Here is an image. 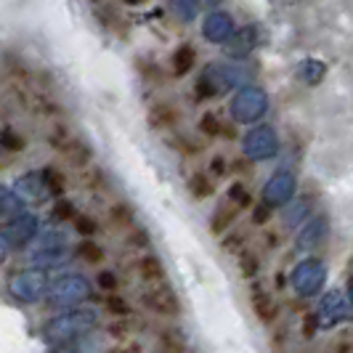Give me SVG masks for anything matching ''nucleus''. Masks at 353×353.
I'll use <instances>...</instances> for the list:
<instances>
[{
	"instance_id": "603ef678",
	"label": "nucleus",
	"mask_w": 353,
	"mask_h": 353,
	"mask_svg": "<svg viewBox=\"0 0 353 353\" xmlns=\"http://www.w3.org/2000/svg\"><path fill=\"white\" fill-rule=\"evenodd\" d=\"M351 295H353V282H351Z\"/></svg>"
},
{
	"instance_id": "412c9836",
	"label": "nucleus",
	"mask_w": 353,
	"mask_h": 353,
	"mask_svg": "<svg viewBox=\"0 0 353 353\" xmlns=\"http://www.w3.org/2000/svg\"><path fill=\"white\" fill-rule=\"evenodd\" d=\"M21 208H24V202H21V196L17 192H11V189H6V186H0V221L3 218H19L21 215Z\"/></svg>"
},
{
	"instance_id": "2f4dec72",
	"label": "nucleus",
	"mask_w": 353,
	"mask_h": 353,
	"mask_svg": "<svg viewBox=\"0 0 353 353\" xmlns=\"http://www.w3.org/2000/svg\"><path fill=\"white\" fill-rule=\"evenodd\" d=\"M125 239H128L130 248H139V250H143L149 245V234H146L141 226H133V229L125 231Z\"/></svg>"
},
{
	"instance_id": "a211bd4d",
	"label": "nucleus",
	"mask_w": 353,
	"mask_h": 353,
	"mask_svg": "<svg viewBox=\"0 0 353 353\" xmlns=\"http://www.w3.org/2000/svg\"><path fill=\"white\" fill-rule=\"evenodd\" d=\"M139 271H141V279L146 284H162L165 279V265L159 261L157 255H143L141 261H139Z\"/></svg>"
},
{
	"instance_id": "3c124183",
	"label": "nucleus",
	"mask_w": 353,
	"mask_h": 353,
	"mask_svg": "<svg viewBox=\"0 0 353 353\" xmlns=\"http://www.w3.org/2000/svg\"><path fill=\"white\" fill-rule=\"evenodd\" d=\"M90 3H101V0H90Z\"/></svg>"
},
{
	"instance_id": "a878e982",
	"label": "nucleus",
	"mask_w": 353,
	"mask_h": 353,
	"mask_svg": "<svg viewBox=\"0 0 353 353\" xmlns=\"http://www.w3.org/2000/svg\"><path fill=\"white\" fill-rule=\"evenodd\" d=\"M186 186H189L192 196H196V199H205V196L212 194L210 173H192V176H189V181H186Z\"/></svg>"
},
{
	"instance_id": "39448f33",
	"label": "nucleus",
	"mask_w": 353,
	"mask_h": 353,
	"mask_svg": "<svg viewBox=\"0 0 353 353\" xmlns=\"http://www.w3.org/2000/svg\"><path fill=\"white\" fill-rule=\"evenodd\" d=\"M265 104H268V99H265L263 90L245 88L242 93H236V99L231 101V114L239 123H252V120L265 114Z\"/></svg>"
},
{
	"instance_id": "9b49d317",
	"label": "nucleus",
	"mask_w": 353,
	"mask_h": 353,
	"mask_svg": "<svg viewBox=\"0 0 353 353\" xmlns=\"http://www.w3.org/2000/svg\"><path fill=\"white\" fill-rule=\"evenodd\" d=\"M35 234H37V221L32 215H24V212L6 226V239H8L11 245H17V248L27 245L30 239H35Z\"/></svg>"
},
{
	"instance_id": "f8f14e48",
	"label": "nucleus",
	"mask_w": 353,
	"mask_h": 353,
	"mask_svg": "<svg viewBox=\"0 0 353 353\" xmlns=\"http://www.w3.org/2000/svg\"><path fill=\"white\" fill-rule=\"evenodd\" d=\"M17 194L21 196V202H43L51 192L40 173H27L17 181Z\"/></svg>"
},
{
	"instance_id": "e433bc0d",
	"label": "nucleus",
	"mask_w": 353,
	"mask_h": 353,
	"mask_svg": "<svg viewBox=\"0 0 353 353\" xmlns=\"http://www.w3.org/2000/svg\"><path fill=\"white\" fill-rule=\"evenodd\" d=\"M53 218L56 221H70V218H77L74 215V208H72V202H67V199H61V202H56V208H53Z\"/></svg>"
},
{
	"instance_id": "ddd939ff",
	"label": "nucleus",
	"mask_w": 353,
	"mask_h": 353,
	"mask_svg": "<svg viewBox=\"0 0 353 353\" xmlns=\"http://www.w3.org/2000/svg\"><path fill=\"white\" fill-rule=\"evenodd\" d=\"M202 32L210 43H226L234 35V21L229 14H208L205 24H202Z\"/></svg>"
},
{
	"instance_id": "a18cd8bd",
	"label": "nucleus",
	"mask_w": 353,
	"mask_h": 353,
	"mask_svg": "<svg viewBox=\"0 0 353 353\" xmlns=\"http://www.w3.org/2000/svg\"><path fill=\"white\" fill-rule=\"evenodd\" d=\"M223 165H226L223 159L215 157V159H212V173H215V176H223V173H226V168H223Z\"/></svg>"
},
{
	"instance_id": "b1692460",
	"label": "nucleus",
	"mask_w": 353,
	"mask_h": 353,
	"mask_svg": "<svg viewBox=\"0 0 353 353\" xmlns=\"http://www.w3.org/2000/svg\"><path fill=\"white\" fill-rule=\"evenodd\" d=\"M252 46H255V40H252V30L245 27V30H239L236 35H231L229 56H248V53L252 51Z\"/></svg>"
},
{
	"instance_id": "f03ea898",
	"label": "nucleus",
	"mask_w": 353,
	"mask_h": 353,
	"mask_svg": "<svg viewBox=\"0 0 353 353\" xmlns=\"http://www.w3.org/2000/svg\"><path fill=\"white\" fill-rule=\"evenodd\" d=\"M48 276H46V268H27V271H19L11 276L8 282V292L11 298L19 303H37L43 295H48Z\"/></svg>"
},
{
	"instance_id": "37998d69",
	"label": "nucleus",
	"mask_w": 353,
	"mask_h": 353,
	"mask_svg": "<svg viewBox=\"0 0 353 353\" xmlns=\"http://www.w3.org/2000/svg\"><path fill=\"white\" fill-rule=\"evenodd\" d=\"M109 353H141L139 345H133V343H125V345H117V348H112Z\"/></svg>"
},
{
	"instance_id": "bb28decb",
	"label": "nucleus",
	"mask_w": 353,
	"mask_h": 353,
	"mask_svg": "<svg viewBox=\"0 0 353 353\" xmlns=\"http://www.w3.org/2000/svg\"><path fill=\"white\" fill-rule=\"evenodd\" d=\"M236 265H239V274H242L245 279H252V276L261 271V261H258V255H255V252H250V250H239V252H236Z\"/></svg>"
},
{
	"instance_id": "9d476101",
	"label": "nucleus",
	"mask_w": 353,
	"mask_h": 353,
	"mask_svg": "<svg viewBox=\"0 0 353 353\" xmlns=\"http://www.w3.org/2000/svg\"><path fill=\"white\" fill-rule=\"evenodd\" d=\"M292 194H295V178L290 173H276L274 178H268L263 189L265 205H284L292 199Z\"/></svg>"
},
{
	"instance_id": "f3484780",
	"label": "nucleus",
	"mask_w": 353,
	"mask_h": 353,
	"mask_svg": "<svg viewBox=\"0 0 353 353\" xmlns=\"http://www.w3.org/2000/svg\"><path fill=\"white\" fill-rule=\"evenodd\" d=\"M236 215H239V208L234 202H226V205L215 208V212H212L210 218V231L212 234H226L231 229V223L236 221Z\"/></svg>"
},
{
	"instance_id": "cd10ccee",
	"label": "nucleus",
	"mask_w": 353,
	"mask_h": 353,
	"mask_svg": "<svg viewBox=\"0 0 353 353\" xmlns=\"http://www.w3.org/2000/svg\"><path fill=\"white\" fill-rule=\"evenodd\" d=\"M170 11L181 21H192L196 17V11H199V0H170Z\"/></svg>"
},
{
	"instance_id": "8fccbe9b",
	"label": "nucleus",
	"mask_w": 353,
	"mask_h": 353,
	"mask_svg": "<svg viewBox=\"0 0 353 353\" xmlns=\"http://www.w3.org/2000/svg\"><path fill=\"white\" fill-rule=\"evenodd\" d=\"M125 3H130V6H136V3H143V0H125Z\"/></svg>"
},
{
	"instance_id": "4c0bfd02",
	"label": "nucleus",
	"mask_w": 353,
	"mask_h": 353,
	"mask_svg": "<svg viewBox=\"0 0 353 353\" xmlns=\"http://www.w3.org/2000/svg\"><path fill=\"white\" fill-rule=\"evenodd\" d=\"M74 223H77V231H80V234H85V236H90V234H96V231H99V223H96L93 218H88V215H77V218H74Z\"/></svg>"
},
{
	"instance_id": "1a4fd4ad",
	"label": "nucleus",
	"mask_w": 353,
	"mask_h": 353,
	"mask_svg": "<svg viewBox=\"0 0 353 353\" xmlns=\"http://www.w3.org/2000/svg\"><path fill=\"white\" fill-rule=\"evenodd\" d=\"M348 314H351V308H348V301L340 295V292H330L324 301H321V305H319V324L321 327H335L337 321H343V319H348Z\"/></svg>"
},
{
	"instance_id": "393cba45",
	"label": "nucleus",
	"mask_w": 353,
	"mask_h": 353,
	"mask_svg": "<svg viewBox=\"0 0 353 353\" xmlns=\"http://www.w3.org/2000/svg\"><path fill=\"white\" fill-rule=\"evenodd\" d=\"M80 181H83V186H85L88 192H104V186H106L104 170H101V168H96V165L83 168V170H80Z\"/></svg>"
},
{
	"instance_id": "5701e85b",
	"label": "nucleus",
	"mask_w": 353,
	"mask_h": 353,
	"mask_svg": "<svg viewBox=\"0 0 353 353\" xmlns=\"http://www.w3.org/2000/svg\"><path fill=\"white\" fill-rule=\"evenodd\" d=\"M67 250L64 248H46V250H35L32 261H35L40 268H51V265H61L67 261Z\"/></svg>"
},
{
	"instance_id": "7ed1b4c3",
	"label": "nucleus",
	"mask_w": 353,
	"mask_h": 353,
	"mask_svg": "<svg viewBox=\"0 0 353 353\" xmlns=\"http://www.w3.org/2000/svg\"><path fill=\"white\" fill-rule=\"evenodd\" d=\"M85 298H90V282L80 274H67V276H59L56 282L48 287V301L51 305H74V303H83Z\"/></svg>"
},
{
	"instance_id": "79ce46f5",
	"label": "nucleus",
	"mask_w": 353,
	"mask_h": 353,
	"mask_svg": "<svg viewBox=\"0 0 353 353\" xmlns=\"http://www.w3.org/2000/svg\"><path fill=\"white\" fill-rule=\"evenodd\" d=\"M327 353H353V343H351V340H340V343H332Z\"/></svg>"
},
{
	"instance_id": "f704fd0d",
	"label": "nucleus",
	"mask_w": 353,
	"mask_h": 353,
	"mask_svg": "<svg viewBox=\"0 0 353 353\" xmlns=\"http://www.w3.org/2000/svg\"><path fill=\"white\" fill-rule=\"evenodd\" d=\"M0 146H6V149H11V152H21V149H24V141H21V136H17L11 128H6V130L0 133Z\"/></svg>"
},
{
	"instance_id": "dca6fc26",
	"label": "nucleus",
	"mask_w": 353,
	"mask_h": 353,
	"mask_svg": "<svg viewBox=\"0 0 353 353\" xmlns=\"http://www.w3.org/2000/svg\"><path fill=\"white\" fill-rule=\"evenodd\" d=\"M106 221H109V226H114V229H120L125 234L128 229L136 226V212H133L130 205L117 202V205H112V208L106 210Z\"/></svg>"
},
{
	"instance_id": "58836bf2",
	"label": "nucleus",
	"mask_w": 353,
	"mask_h": 353,
	"mask_svg": "<svg viewBox=\"0 0 353 353\" xmlns=\"http://www.w3.org/2000/svg\"><path fill=\"white\" fill-rule=\"evenodd\" d=\"M106 308H109L112 314H117V316H128V303L120 301L117 295H109V298H106Z\"/></svg>"
},
{
	"instance_id": "c85d7f7f",
	"label": "nucleus",
	"mask_w": 353,
	"mask_h": 353,
	"mask_svg": "<svg viewBox=\"0 0 353 353\" xmlns=\"http://www.w3.org/2000/svg\"><path fill=\"white\" fill-rule=\"evenodd\" d=\"M40 176H43V181H46V186H48V192H51V194H64L67 181H64V176H61L56 168H46Z\"/></svg>"
},
{
	"instance_id": "a19ab883",
	"label": "nucleus",
	"mask_w": 353,
	"mask_h": 353,
	"mask_svg": "<svg viewBox=\"0 0 353 353\" xmlns=\"http://www.w3.org/2000/svg\"><path fill=\"white\" fill-rule=\"evenodd\" d=\"M303 212H305V205H295V208H290V212H287V215H284V218H287V223H298V221H301L303 218Z\"/></svg>"
},
{
	"instance_id": "09e8293b",
	"label": "nucleus",
	"mask_w": 353,
	"mask_h": 353,
	"mask_svg": "<svg viewBox=\"0 0 353 353\" xmlns=\"http://www.w3.org/2000/svg\"><path fill=\"white\" fill-rule=\"evenodd\" d=\"M199 3H208V6H218L221 0H199Z\"/></svg>"
},
{
	"instance_id": "6e6552de",
	"label": "nucleus",
	"mask_w": 353,
	"mask_h": 353,
	"mask_svg": "<svg viewBox=\"0 0 353 353\" xmlns=\"http://www.w3.org/2000/svg\"><path fill=\"white\" fill-rule=\"evenodd\" d=\"M245 154L250 159H268L276 154V133L271 128H252L245 136Z\"/></svg>"
},
{
	"instance_id": "4468645a",
	"label": "nucleus",
	"mask_w": 353,
	"mask_h": 353,
	"mask_svg": "<svg viewBox=\"0 0 353 353\" xmlns=\"http://www.w3.org/2000/svg\"><path fill=\"white\" fill-rule=\"evenodd\" d=\"M250 305H252V314L261 319L263 324H271L274 319H276V314H279V308H276V301L265 292L263 287H252L250 290Z\"/></svg>"
},
{
	"instance_id": "2eb2a0df",
	"label": "nucleus",
	"mask_w": 353,
	"mask_h": 353,
	"mask_svg": "<svg viewBox=\"0 0 353 353\" xmlns=\"http://www.w3.org/2000/svg\"><path fill=\"white\" fill-rule=\"evenodd\" d=\"M146 123L152 125L154 130H173L178 125V112L170 104H152L146 109Z\"/></svg>"
},
{
	"instance_id": "c756f323",
	"label": "nucleus",
	"mask_w": 353,
	"mask_h": 353,
	"mask_svg": "<svg viewBox=\"0 0 353 353\" xmlns=\"http://www.w3.org/2000/svg\"><path fill=\"white\" fill-rule=\"evenodd\" d=\"M77 255H80L85 263H101V261H104V250L99 248L96 242H83V245L77 248Z\"/></svg>"
},
{
	"instance_id": "423d86ee",
	"label": "nucleus",
	"mask_w": 353,
	"mask_h": 353,
	"mask_svg": "<svg viewBox=\"0 0 353 353\" xmlns=\"http://www.w3.org/2000/svg\"><path fill=\"white\" fill-rule=\"evenodd\" d=\"M141 303L152 314H159V316H178L181 314L178 295L168 284H149V290L141 295Z\"/></svg>"
},
{
	"instance_id": "20e7f679",
	"label": "nucleus",
	"mask_w": 353,
	"mask_h": 353,
	"mask_svg": "<svg viewBox=\"0 0 353 353\" xmlns=\"http://www.w3.org/2000/svg\"><path fill=\"white\" fill-rule=\"evenodd\" d=\"M53 146H56V152L64 157V162H70L72 168H77V170H83V168H88L90 159H93V152H90V146L83 139H77V136H72L67 133V128L64 125H59L56 128V133L51 136Z\"/></svg>"
},
{
	"instance_id": "473e14b6",
	"label": "nucleus",
	"mask_w": 353,
	"mask_h": 353,
	"mask_svg": "<svg viewBox=\"0 0 353 353\" xmlns=\"http://www.w3.org/2000/svg\"><path fill=\"white\" fill-rule=\"evenodd\" d=\"M170 146L178 149V152H183V154H199V152H202V146L196 141H192V139H186V136H173V139H170Z\"/></svg>"
},
{
	"instance_id": "72a5a7b5",
	"label": "nucleus",
	"mask_w": 353,
	"mask_h": 353,
	"mask_svg": "<svg viewBox=\"0 0 353 353\" xmlns=\"http://www.w3.org/2000/svg\"><path fill=\"white\" fill-rule=\"evenodd\" d=\"M229 202H234V205H236V208L242 210V208H248L252 199H250L248 189H245L242 183H234V186L229 189Z\"/></svg>"
},
{
	"instance_id": "c9c22d12",
	"label": "nucleus",
	"mask_w": 353,
	"mask_h": 353,
	"mask_svg": "<svg viewBox=\"0 0 353 353\" xmlns=\"http://www.w3.org/2000/svg\"><path fill=\"white\" fill-rule=\"evenodd\" d=\"M301 74H303V77H305V80H308V83H311V85H314V83H316L319 77L324 74V67H321V64H316L314 59H308V61L303 64Z\"/></svg>"
},
{
	"instance_id": "4be33fe9",
	"label": "nucleus",
	"mask_w": 353,
	"mask_h": 353,
	"mask_svg": "<svg viewBox=\"0 0 353 353\" xmlns=\"http://www.w3.org/2000/svg\"><path fill=\"white\" fill-rule=\"evenodd\" d=\"M324 229H327V223H324V218H319V221H311L305 229L298 234V248L303 250H311L316 248V242L324 236Z\"/></svg>"
},
{
	"instance_id": "7c9ffc66",
	"label": "nucleus",
	"mask_w": 353,
	"mask_h": 353,
	"mask_svg": "<svg viewBox=\"0 0 353 353\" xmlns=\"http://www.w3.org/2000/svg\"><path fill=\"white\" fill-rule=\"evenodd\" d=\"M199 128H202V133H210V136H221V133H223V136H231L229 130L221 125V120H218L215 114H210V112H208V114H202Z\"/></svg>"
},
{
	"instance_id": "6ab92c4d",
	"label": "nucleus",
	"mask_w": 353,
	"mask_h": 353,
	"mask_svg": "<svg viewBox=\"0 0 353 353\" xmlns=\"http://www.w3.org/2000/svg\"><path fill=\"white\" fill-rule=\"evenodd\" d=\"M159 353H189V345H186V337L178 330H165L159 332Z\"/></svg>"
},
{
	"instance_id": "f257e3e1",
	"label": "nucleus",
	"mask_w": 353,
	"mask_h": 353,
	"mask_svg": "<svg viewBox=\"0 0 353 353\" xmlns=\"http://www.w3.org/2000/svg\"><path fill=\"white\" fill-rule=\"evenodd\" d=\"M96 321H99V316H96L93 308H72L67 314L53 316L43 327V337L53 345H64V343H72V340L90 332L96 327Z\"/></svg>"
},
{
	"instance_id": "aec40b11",
	"label": "nucleus",
	"mask_w": 353,
	"mask_h": 353,
	"mask_svg": "<svg viewBox=\"0 0 353 353\" xmlns=\"http://www.w3.org/2000/svg\"><path fill=\"white\" fill-rule=\"evenodd\" d=\"M194 59H196V51L192 46H181V48L173 53V59H170V72H173L176 77L189 74V70L194 67Z\"/></svg>"
},
{
	"instance_id": "de8ad7c7",
	"label": "nucleus",
	"mask_w": 353,
	"mask_h": 353,
	"mask_svg": "<svg viewBox=\"0 0 353 353\" xmlns=\"http://www.w3.org/2000/svg\"><path fill=\"white\" fill-rule=\"evenodd\" d=\"M56 353H80V351H74V348H59Z\"/></svg>"
},
{
	"instance_id": "c03bdc74",
	"label": "nucleus",
	"mask_w": 353,
	"mask_h": 353,
	"mask_svg": "<svg viewBox=\"0 0 353 353\" xmlns=\"http://www.w3.org/2000/svg\"><path fill=\"white\" fill-rule=\"evenodd\" d=\"M8 248H11V242L6 239V234H0V263L8 258Z\"/></svg>"
},
{
	"instance_id": "ea45409f",
	"label": "nucleus",
	"mask_w": 353,
	"mask_h": 353,
	"mask_svg": "<svg viewBox=\"0 0 353 353\" xmlns=\"http://www.w3.org/2000/svg\"><path fill=\"white\" fill-rule=\"evenodd\" d=\"M99 287H101L104 292H114V290H117V276H114L112 271H101V274H99Z\"/></svg>"
},
{
	"instance_id": "49530a36",
	"label": "nucleus",
	"mask_w": 353,
	"mask_h": 353,
	"mask_svg": "<svg viewBox=\"0 0 353 353\" xmlns=\"http://www.w3.org/2000/svg\"><path fill=\"white\" fill-rule=\"evenodd\" d=\"M265 218H268V210H265V208H258V212H255V221H258V223H263Z\"/></svg>"
},
{
	"instance_id": "0eeeda50",
	"label": "nucleus",
	"mask_w": 353,
	"mask_h": 353,
	"mask_svg": "<svg viewBox=\"0 0 353 353\" xmlns=\"http://www.w3.org/2000/svg\"><path fill=\"white\" fill-rule=\"evenodd\" d=\"M324 284V265L319 261H303L295 271H292V287L301 292L303 298L316 295Z\"/></svg>"
}]
</instances>
